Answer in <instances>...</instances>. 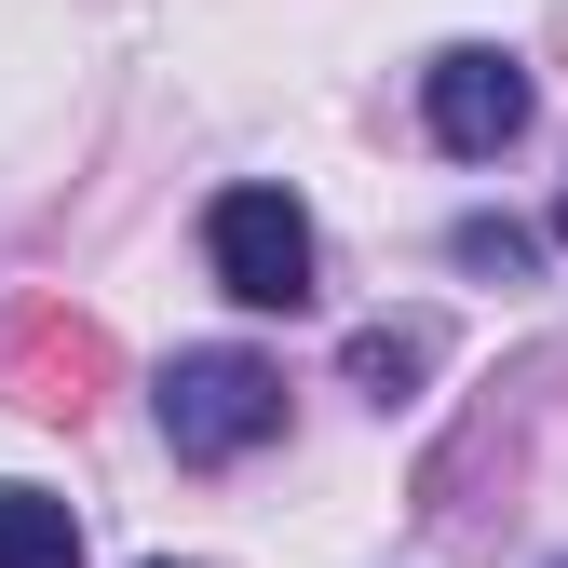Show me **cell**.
I'll return each instance as SVG.
<instances>
[{
    "instance_id": "cell-1",
    "label": "cell",
    "mask_w": 568,
    "mask_h": 568,
    "mask_svg": "<svg viewBox=\"0 0 568 568\" xmlns=\"http://www.w3.org/2000/svg\"><path fill=\"white\" fill-rule=\"evenodd\" d=\"M284 434V379L257 352H176L163 366V447L176 460H244Z\"/></svg>"
},
{
    "instance_id": "cell-2",
    "label": "cell",
    "mask_w": 568,
    "mask_h": 568,
    "mask_svg": "<svg viewBox=\"0 0 568 568\" xmlns=\"http://www.w3.org/2000/svg\"><path fill=\"white\" fill-rule=\"evenodd\" d=\"M203 257L244 312H298L312 298V217L284 190H217V217H203Z\"/></svg>"
},
{
    "instance_id": "cell-5",
    "label": "cell",
    "mask_w": 568,
    "mask_h": 568,
    "mask_svg": "<svg viewBox=\"0 0 568 568\" xmlns=\"http://www.w3.org/2000/svg\"><path fill=\"white\" fill-rule=\"evenodd\" d=\"M419 352H434V338H419V325H366V338H352V379H366V393L393 406V393L419 379Z\"/></svg>"
},
{
    "instance_id": "cell-7",
    "label": "cell",
    "mask_w": 568,
    "mask_h": 568,
    "mask_svg": "<svg viewBox=\"0 0 568 568\" xmlns=\"http://www.w3.org/2000/svg\"><path fill=\"white\" fill-rule=\"evenodd\" d=\"M555 231H568V203H555Z\"/></svg>"
},
{
    "instance_id": "cell-4",
    "label": "cell",
    "mask_w": 568,
    "mask_h": 568,
    "mask_svg": "<svg viewBox=\"0 0 568 568\" xmlns=\"http://www.w3.org/2000/svg\"><path fill=\"white\" fill-rule=\"evenodd\" d=\"M0 568H82V515L54 487H0Z\"/></svg>"
},
{
    "instance_id": "cell-6",
    "label": "cell",
    "mask_w": 568,
    "mask_h": 568,
    "mask_svg": "<svg viewBox=\"0 0 568 568\" xmlns=\"http://www.w3.org/2000/svg\"><path fill=\"white\" fill-rule=\"evenodd\" d=\"M447 257H460V271H501V284H515V271H528L541 244H528L515 217H460V231H447Z\"/></svg>"
},
{
    "instance_id": "cell-3",
    "label": "cell",
    "mask_w": 568,
    "mask_h": 568,
    "mask_svg": "<svg viewBox=\"0 0 568 568\" xmlns=\"http://www.w3.org/2000/svg\"><path fill=\"white\" fill-rule=\"evenodd\" d=\"M419 109H434V150H460V163H501L515 135H528V68H515V54H487V41H460V54H434Z\"/></svg>"
}]
</instances>
